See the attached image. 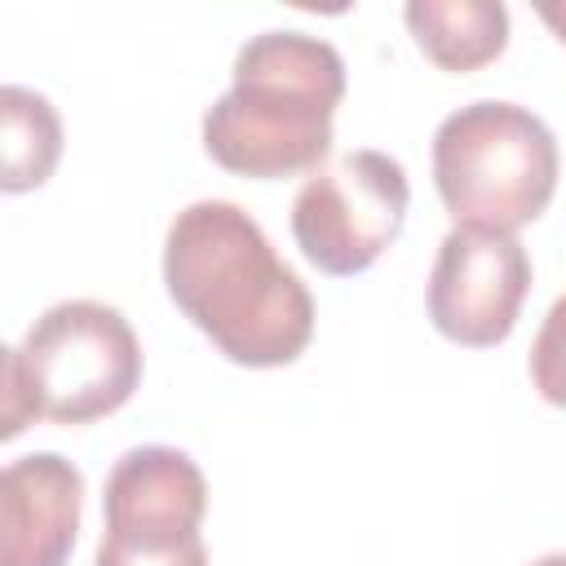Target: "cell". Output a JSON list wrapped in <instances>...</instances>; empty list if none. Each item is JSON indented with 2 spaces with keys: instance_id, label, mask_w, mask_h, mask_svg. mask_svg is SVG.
Listing matches in <instances>:
<instances>
[{
  "instance_id": "4",
  "label": "cell",
  "mask_w": 566,
  "mask_h": 566,
  "mask_svg": "<svg viewBox=\"0 0 566 566\" xmlns=\"http://www.w3.org/2000/svg\"><path fill=\"white\" fill-rule=\"evenodd\" d=\"M433 186L455 226L513 234L557 190V137L517 102H469L433 133Z\"/></svg>"
},
{
  "instance_id": "6",
  "label": "cell",
  "mask_w": 566,
  "mask_h": 566,
  "mask_svg": "<svg viewBox=\"0 0 566 566\" xmlns=\"http://www.w3.org/2000/svg\"><path fill=\"white\" fill-rule=\"evenodd\" d=\"M531 292V256L517 234L455 226L429 270V318L433 327L469 349L500 345Z\"/></svg>"
},
{
  "instance_id": "12",
  "label": "cell",
  "mask_w": 566,
  "mask_h": 566,
  "mask_svg": "<svg viewBox=\"0 0 566 566\" xmlns=\"http://www.w3.org/2000/svg\"><path fill=\"white\" fill-rule=\"evenodd\" d=\"M93 566H208V548H203V535L190 539V544L164 548V553H128V548H115V544L97 539Z\"/></svg>"
},
{
  "instance_id": "5",
  "label": "cell",
  "mask_w": 566,
  "mask_h": 566,
  "mask_svg": "<svg viewBox=\"0 0 566 566\" xmlns=\"http://www.w3.org/2000/svg\"><path fill=\"white\" fill-rule=\"evenodd\" d=\"M411 186L394 155L349 150L305 177L292 199V239L310 265L332 279L363 274L407 221Z\"/></svg>"
},
{
  "instance_id": "9",
  "label": "cell",
  "mask_w": 566,
  "mask_h": 566,
  "mask_svg": "<svg viewBox=\"0 0 566 566\" xmlns=\"http://www.w3.org/2000/svg\"><path fill=\"white\" fill-rule=\"evenodd\" d=\"M402 18L442 71H478L509 44V9L500 0H411Z\"/></svg>"
},
{
  "instance_id": "1",
  "label": "cell",
  "mask_w": 566,
  "mask_h": 566,
  "mask_svg": "<svg viewBox=\"0 0 566 566\" xmlns=\"http://www.w3.org/2000/svg\"><path fill=\"white\" fill-rule=\"evenodd\" d=\"M172 305L239 367H283L314 336V296L230 199L181 208L164 239Z\"/></svg>"
},
{
  "instance_id": "3",
  "label": "cell",
  "mask_w": 566,
  "mask_h": 566,
  "mask_svg": "<svg viewBox=\"0 0 566 566\" xmlns=\"http://www.w3.org/2000/svg\"><path fill=\"white\" fill-rule=\"evenodd\" d=\"M142 380V345L128 318L102 301H57L4 349L0 438H18L35 416L88 424L119 411Z\"/></svg>"
},
{
  "instance_id": "7",
  "label": "cell",
  "mask_w": 566,
  "mask_h": 566,
  "mask_svg": "<svg viewBox=\"0 0 566 566\" xmlns=\"http://www.w3.org/2000/svg\"><path fill=\"white\" fill-rule=\"evenodd\" d=\"M102 544L128 553H164L199 539V522L208 513L203 469L177 447H133L124 451L102 491Z\"/></svg>"
},
{
  "instance_id": "2",
  "label": "cell",
  "mask_w": 566,
  "mask_h": 566,
  "mask_svg": "<svg viewBox=\"0 0 566 566\" xmlns=\"http://www.w3.org/2000/svg\"><path fill=\"white\" fill-rule=\"evenodd\" d=\"M345 97L336 44L305 31H261L234 53V84L203 111V150L239 177L323 168Z\"/></svg>"
},
{
  "instance_id": "10",
  "label": "cell",
  "mask_w": 566,
  "mask_h": 566,
  "mask_svg": "<svg viewBox=\"0 0 566 566\" xmlns=\"http://www.w3.org/2000/svg\"><path fill=\"white\" fill-rule=\"evenodd\" d=\"M0 142H4L0 186L9 195L44 186L62 155V119L53 102L35 88L4 84L0 88Z\"/></svg>"
},
{
  "instance_id": "8",
  "label": "cell",
  "mask_w": 566,
  "mask_h": 566,
  "mask_svg": "<svg viewBox=\"0 0 566 566\" xmlns=\"http://www.w3.org/2000/svg\"><path fill=\"white\" fill-rule=\"evenodd\" d=\"M84 473L57 451H31L0 473V566H66L80 531Z\"/></svg>"
},
{
  "instance_id": "14",
  "label": "cell",
  "mask_w": 566,
  "mask_h": 566,
  "mask_svg": "<svg viewBox=\"0 0 566 566\" xmlns=\"http://www.w3.org/2000/svg\"><path fill=\"white\" fill-rule=\"evenodd\" d=\"M531 566H566V553H544V557H535Z\"/></svg>"
},
{
  "instance_id": "11",
  "label": "cell",
  "mask_w": 566,
  "mask_h": 566,
  "mask_svg": "<svg viewBox=\"0 0 566 566\" xmlns=\"http://www.w3.org/2000/svg\"><path fill=\"white\" fill-rule=\"evenodd\" d=\"M531 380L544 402L566 407V296H557L531 345Z\"/></svg>"
},
{
  "instance_id": "13",
  "label": "cell",
  "mask_w": 566,
  "mask_h": 566,
  "mask_svg": "<svg viewBox=\"0 0 566 566\" xmlns=\"http://www.w3.org/2000/svg\"><path fill=\"white\" fill-rule=\"evenodd\" d=\"M535 13L557 31V40H566V0H539Z\"/></svg>"
}]
</instances>
